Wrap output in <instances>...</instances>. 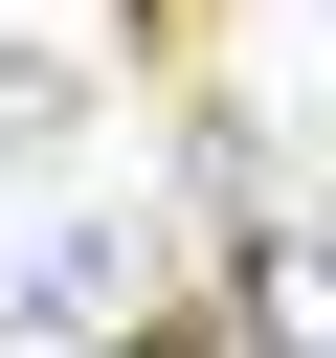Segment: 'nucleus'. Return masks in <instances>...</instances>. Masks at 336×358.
Segmentation results:
<instances>
[{
  "instance_id": "1",
  "label": "nucleus",
  "mask_w": 336,
  "mask_h": 358,
  "mask_svg": "<svg viewBox=\"0 0 336 358\" xmlns=\"http://www.w3.org/2000/svg\"><path fill=\"white\" fill-rule=\"evenodd\" d=\"M246 358H336V224H246Z\"/></svg>"
}]
</instances>
